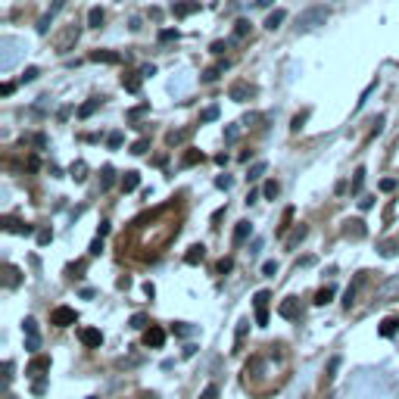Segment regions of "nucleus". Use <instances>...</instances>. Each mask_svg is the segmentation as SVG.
Masks as SVG:
<instances>
[{
	"mask_svg": "<svg viewBox=\"0 0 399 399\" xmlns=\"http://www.w3.org/2000/svg\"><path fill=\"white\" fill-rule=\"evenodd\" d=\"M306 119H309V110L296 113V115H293V122H290V132H300V128L306 125Z\"/></svg>",
	"mask_w": 399,
	"mask_h": 399,
	"instance_id": "obj_35",
	"label": "nucleus"
},
{
	"mask_svg": "<svg viewBox=\"0 0 399 399\" xmlns=\"http://www.w3.org/2000/svg\"><path fill=\"white\" fill-rule=\"evenodd\" d=\"M0 228L13 231V234H34V224H25V222L13 219V215H4V219H0Z\"/></svg>",
	"mask_w": 399,
	"mask_h": 399,
	"instance_id": "obj_7",
	"label": "nucleus"
},
{
	"mask_svg": "<svg viewBox=\"0 0 399 399\" xmlns=\"http://www.w3.org/2000/svg\"><path fill=\"white\" fill-rule=\"evenodd\" d=\"M137 72H141L144 78H153V75H156V66H153V63H144V66L137 69Z\"/></svg>",
	"mask_w": 399,
	"mask_h": 399,
	"instance_id": "obj_53",
	"label": "nucleus"
},
{
	"mask_svg": "<svg viewBox=\"0 0 399 399\" xmlns=\"http://www.w3.org/2000/svg\"><path fill=\"white\" fill-rule=\"evenodd\" d=\"M290 219H293V209H290V206H287V209H284V222H281V224H278V234H284V231L290 228Z\"/></svg>",
	"mask_w": 399,
	"mask_h": 399,
	"instance_id": "obj_49",
	"label": "nucleus"
},
{
	"mask_svg": "<svg viewBox=\"0 0 399 399\" xmlns=\"http://www.w3.org/2000/svg\"><path fill=\"white\" fill-rule=\"evenodd\" d=\"M69 175H72V178H75V181H78V184H82V181H84V178H88V165H84V163H82V159H78V163H72V169H69Z\"/></svg>",
	"mask_w": 399,
	"mask_h": 399,
	"instance_id": "obj_28",
	"label": "nucleus"
},
{
	"mask_svg": "<svg viewBox=\"0 0 399 399\" xmlns=\"http://www.w3.org/2000/svg\"><path fill=\"white\" fill-rule=\"evenodd\" d=\"M19 281H23V272H19L16 265H4V284L6 287H19Z\"/></svg>",
	"mask_w": 399,
	"mask_h": 399,
	"instance_id": "obj_19",
	"label": "nucleus"
},
{
	"mask_svg": "<svg viewBox=\"0 0 399 399\" xmlns=\"http://www.w3.org/2000/svg\"><path fill=\"white\" fill-rule=\"evenodd\" d=\"M13 91H16V84H13V82H6V84H4V88H0V94H4V97H10V94H13Z\"/></svg>",
	"mask_w": 399,
	"mask_h": 399,
	"instance_id": "obj_61",
	"label": "nucleus"
},
{
	"mask_svg": "<svg viewBox=\"0 0 399 399\" xmlns=\"http://www.w3.org/2000/svg\"><path fill=\"white\" fill-rule=\"evenodd\" d=\"M200 399H219V387H215V384H209V387L200 393Z\"/></svg>",
	"mask_w": 399,
	"mask_h": 399,
	"instance_id": "obj_51",
	"label": "nucleus"
},
{
	"mask_svg": "<svg viewBox=\"0 0 399 399\" xmlns=\"http://www.w3.org/2000/svg\"><path fill=\"white\" fill-rule=\"evenodd\" d=\"M23 328H25V334H28V350L34 353V350L41 346V337H38V322H34V318H25Z\"/></svg>",
	"mask_w": 399,
	"mask_h": 399,
	"instance_id": "obj_12",
	"label": "nucleus"
},
{
	"mask_svg": "<svg viewBox=\"0 0 399 399\" xmlns=\"http://www.w3.org/2000/svg\"><path fill=\"white\" fill-rule=\"evenodd\" d=\"M306 234H309V228H306V224H296V228H293V234L287 237V246H290V250H293V246L300 243V241H306Z\"/></svg>",
	"mask_w": 399,
	"mask_h": 399,
	"instance_id": "obj_26",
	"label": "nucleus"
},
{
	"mask_svg": "<svg viewBox=\"0 0 399 399\" xmlns=\"http://www.w3.org/2000/svg\"><path fill=\"white\" fill-rule=\"evenodd\" d=\"M228 97L234 100V103H246V100L256 97V88L246 84V82H234V84H231V91H228Z\"/></svg>",
	"mask_w": 399,
	"mask_h": 399,
	"instance_id": "obj_5",
	"label": "nucleus"
},
{
	"mask_svg": "<svg viewBox=\"0 0 399 399\" xmlns=\"http://www.w3.org/2000/svg\"><path fill=\"white\" fill-rule=\"evenodd\" d=\"M265 169H268L265 163H256V165H253V169H250V175H246V181H259V178L265 175Z\"/></svg>",
	"mask_w": 399,
	"mask_h": 399,
	"instance_id": "obj_39",
	"label": "nucleus"
},
{
	"mask_svg": "<svg viewBox=\"0 0 399 399\" xmlns=\"http://www.w3.org/2000/svg\"><path fill=\"white\" fill-rule=\"evenodd\" d=\"M50 241H53V231H50V228H41V231H38V243L47 246Z\"/></svg>",
	"mask_w": 399,
	"mask_h": 399,
	"instance_id": "obj_50",
	"label": "nucleus"
},
{
	"mask_svg": "<svg viewBox=\"0 0 399 399\" xmlns=\"http://www.w3.org/2000/svg\"><path fill=\"white\" fill-rule=\"evenodd\" d=\"M84 268H88V262H84V259H82V262H75V265H69V268H66V272H69V278H84Z\"/></svg>",
	"mask_w": 399,
	"mask_h": 399,
	"instance_id": "obj_38",
	"label": "nucleus"
},
{
	"mask_svg": "<svg viewBox=\"0 0 399 399\" xmlns=\"http://www.w3.org/2000/svg\"><path fill=\"white\" fill-rule=\"evenodd\" d=\"M147 150H150V141H147V137H141V141L132 144V153H134V156H144Z\"/></svg>",
	"mask_w": 399,
	"mask_h": 399,
	"instance_id": "obj_37",
	"label": "nucleus"
},
{
	"mask_svg": "<svg viewBox=\"0 0 399 399\" xmlns=\"http://www.w3.org/2000/svg\"><path fill=\"white\" fill-rule=\"evenodd\" d=\"M278 315L281 318H296L300 315V300H296V296H287V300L278 306Z\"/></svg>",
	"mask_w": 399,
	"mask_h": 399,
	"instance_id": "obj_13",
	"label": "nucleus"
},
{
	"mask_svg": "<svg viewBox=\"0 0 399 399\" xmlns=\"http://www.w3.org/2000/svg\"><path fill=\"white\" fill-rule=\"evenodd\" d=\"M374 206V200L372 197H365V200H359V209H372Z\"/></svg>",
	"mask_w": 399,
	"mask_h": 399,
	"instance_id": "obj_63",
	"label": "nucleus"
},
{
	"mask_svg": "<svg viewBox=\"0 0 399 399\" xmlns=\"http://www.w3.org/2000/svg\"><path fill=\"white\" fill-rule=\"evenodd\" d=\"M163 343H165V331L156 328V324H150V328L144 331V346H153V350H159Z\"/></svg>",
	"mask_w": 399,
	"mask_h": 399,
	"instance_id": "obj_10",
	"label": "nucleus"
},
{
	"mask_svg": "<svg viewBox=\"0 0 399 399\" xmlns=\"http://www.w3.org/2000/svg\"><path fill=\"white\" fill-rule=\"evenodd\" d=\"M203 259H206V246H203V243H194L191 250L184 253V262H187V265H200Z\"/></svg>",
	"mask_w": 399,
	"mask_h": 399,
	"instance_id": "obj_17",
	"label": "nucleus"
},
{
	"mask_svg": "<svg viewBox=\"0 0 399 399\" xmlns=\"http://www.w3.org/2000/svg\"><path fill=\"white\" fill-rule=\"evenodd\" d=\"M337 365H340V359H331V365H328V374H324V381H334V372H337Z\"/></svg>",
	"mask_w": 399,
	"mask_h": 399,
	"instance_id": "obj_56",
	"label": "nucleus"
},
{
	"mask_svg": "<svg viewBox=\"0 0 399 399\" xmlns=\"http://www.w3.org/2000/svg\"><path fill=\"white\" fill-rule=\"evenodd\" d=\"M231 66V63L228 60H224V63H219V66H209V69H203V82H206V84H213V82H219V75H222V72L224 69H228Z\"/></svg>",
	"mask_w": 399,
	"mask_h": 399,
	"instance_id": "obj_18",
	"label": "nucleus"
},
{
	"mask_svg": "<svg viewBox=\"0 0 399 399\" xmlns=\"http://www.w3.org/2000/svg\"><path fill=\"white\" fill-rule=\"evenodd\" d=\"M231 184H234V181H231L228 175H219V178H215V187H222V191H228Z\"/></svg>",
	"mask_w": 399,
	"mask_h": 399,
	"instance_id": "obj_55",
	"label": "nucleus"
},
{
	"mask_svg": "<svg viewBox=\"0 0 399 399\" xmlns=\"http://www.w3.org/2000/svg\"><path fill=\"white\" fill-rule=\"evenodd\" d=\"M331 300H334V287H322V290L315 293V300H312V303H315V306H328Z\"/></svg>",
	"mask_w": 399,
	"mask_h": 399,
	"instance_id": "obj_30",
	"label": "nucleus"
},
{
	"mask_svg": "<svg viewBox=\"0 0 399 399\" xmlns=\"http://www.w3.org/2000/svg\"><path fill=\"white\" fill-rule=\"evenodd\" d=\"M287 19V13L284 10H274V13H268V19H265V28L268 32H274V28H281V23Z\"/></svg>",
	"mask_w": 399,
	"mask_h": 399,
	"instance_id": "obj_25",
	"label": "nucleus"
},
{
	"mask_svg": "<svg viewBox=\"0 0 399 399\" xmlns=\"http://www.w3.org/2000/svg\"><path fill=\"white\" fill-rule=\"evenodd\" d=\"M78 340H82L88 350H100V346H103V334H100L97 328H82L78 331Z\"/></svg>",
	"mask_w": 399,
	"mask_h": 399,
	"instance_id": "obj_9",
	"label": "nucleus"
},
{
	"mask_svg": "<svg viewBox=\"0 0 399 399\" xmlns=\"http://www.w3.org/2000/svg\"><path fill=\"white\" fill-rule=\"evenodd\" d=\"M362 184H365V169L359 165V169L353 172V194H359V191H362Z\"/></svg>",
	"mask_w": 399,
	"mask_h": 399,
	"instance_id": "obj_34",
	"label": "nucleus"
},
{
	"mask_svg": "<svg viewBox=\"0 0 399 399\" xmlns=\"http://www.w3.org/2000/svg\"><path fill=\"white\" fill-rule=\"evenodd\" d=\"M365 234H368V228H365V222L362 219H346L343 222V237L346 241H362Z\"/></svg>",
	"mask_w": 399,
	"mask_h": 399,
	"instance_id": "obj_6",
	"label": "nucleus"
},
{
	"mask_svg": "<svg viewBox=\"0 0 399 399\" xmlns=\"http://www.w3.org/2000/svg\"><path fill=\"white\" fill-rule=\"evenodd\" d=\"M278 194H281V184H278V181H265V184H262V197H265V200H274Z\"/></svg>",
	"mask_w": 399,
	"mask_h": 399,
	"instance_id": "obj_31",
	"label": "nucleus"
},
{
	"mask_svg": "<svg viewBox=\"0 0 399 399\" xmlns=\"http://www.w3.org/2000/svg\"><path fill=\"white\" fill-rule=\"evenodd\" d=\"M231 268H234V259H231V256H224V259H219V265H215V272H219V274H228Z\"/></svg>",
	"mask_w": 399,
	"mask_h": 399,
	"instance_id": "obj_43",
	"label": "nucleus"
},
{
	"mask_svg": "<svg viewBox=\"0 0 399 399\" xmlns=\"http://www.w3.org/2000/svg\"><path fill=\"white\" fill-rule=\"evenodd\" d=\"M191 134H194V125H187V128H175V132L165 134V144H169V147H178V144H184Z\"/></svg>",
	"mask_w": 399,
	"mask_h": 399,
	"instance_id": "obj_14",
	"label": "nucleus"
},
{
	"mask_svg": "<svg viewBox=\"0 0 399 399\" xmlns=\"http://www.w3.org/2000/svg\"><path fill=\"white\" fill-rule=\"evenodd\" d=\"M374 88H377V78H374V82H372V84H368V88H365V91H362V97H359V100H355V110H362V106H365V100H368V97H372V94H374Z\"/></svg>",
	"mask_w": 399,
	"mask_h": 399,
	"instance_id": "obj_36",
	"label": "nucleus"
},
{
	"mask_svg": "<svg viewBox=\"0 0 399 399\" xmlns=\"http://www.w3.org/2000/svg\"><path fill=\"white\" fill-rule=\"evenodd\" d=\"M141 82H144L141 72H125V75H122V88H125L128 94H137V91H141Z\"/></svg>",
	"mask_w": 399,
	"mask_h": 399,
	"instance_id": "obj_15",
	"label": "nucleus"
},
{
	"mask_svg": "<svg viewBox=\"0 0 399 399\" xmlns=\"http://www.w3.org/2000/svg\"><path fill=\"white\" fill-rule=\"evenodd\" d=\"M381 191H384V194L396 191V178H384V181H381Z\"/></svg>",
	"mask_w": 399,
	"mask_h": 399,
	"instance_id": "obj_54",
	"label": "nucleus"
},
{
	"mask_svg": "<svg viewBox=\"0 0 399 399\" xmlns=\"http://www.w3.org/2000/svg\"><path fill=\"white\" fill-rule=\"evenodd\" d=\"M274 0H256V6H272Z\"/></svg>",
	"mask_w": 399,
	"mask_h": 399,
	"instance_id": "obj_64",
	"label": "nucleus"
},
{
	"mask_svg": "<svg viewBox=\"0 0 399 399\" xmlns=\"http://www.w3.org/2000/svg\"><path fill=\"white\" fill-rule=\"evenodd\" d=\"M246 34H250V19H237V23H234V38H231V41L237 44V41H243Z\"/></svg>",
	"mask_w": 399,
	"mask_h": 399,
	"instance_id": "obj_27",
	"label": "nucleus"
},
{
	"mask_svg": "<svg viewBox=\"0 0 399 399\" xmlns=\"http://www.w3.org/2000/svg\"><path fill=\"white\" fill-rule=\"evenodd\" d=\"M110 222H100V228H97V237H106V234H110Z\"/></svg>",
	"mask_w": 399,
	"mask_h": 399,
	"instance_id": "obj_59",
	"label": "nucleus"
},
{
	"mask_svg": "<svg viewBox=\"0 0 399 399\" xmlns=\"http://www.w3.org/2000/svg\"><path fill=\"white\" fill-rule=\"evenodd\" d=\"M113 184H115V169L113 165H103L100 169V191H110Z\"/></svg>",
	"mask_w": 399,
	"mask_h": 399,
	"instance_id": "obj_20",
	"label": "nucleus"
},
{
	"mask_svg": "<svg viewBox=\"0 0 399 399\" xmlns=\"http://www.w3.org/2000/svg\"><path fill=\"white\" fill-rule=\"evenodd\" d=\"M197 10H200V0H175V4H172V16H175V19L194 16Z\"/></svg>",
	"mask_w": 399,
	"mask_h": 399,
	"instance_id": "obj_8",
	"label": "nucleus"
},
{
	"mask_svg": "<svg viewBox=\"0 0 399 399\" xmlns=\"http://www.w3.org/2000/svg\"><path fill=\"white\" fill-rule=\"evenodd\" d=\"M197 163H203V153H200V150H187V153L181 156V165H184V169H191V165H197Z\"/></svg>",
	"mask_w": 399,
	"mask_h": 399,
	"instance_id": "obj_29",
	"label": "nucleus"
},
{
	"mask_svg": "<svg viewBox=\"0 0 399 399\" xmlns=\"http://www.w3.org/2000/svg\"><path fill=\"white\" fill-rule=\"evenodd\" d=\"M262 274H265V278H274V274H278V262H274V259H268V262L262 265Z\"/></svg>",
	"mask_w": 399,
	"mask_h": 399,
	"instance_id": "obj_48",
	"label": "nucleus"
},
{
	"mask_svg": "<svg viewBox=\"0 0 399 399\" xmlns=\"http://www.w3.org/2000/svg\"><path fill=\"white\" fill-rule=\"evenodd\" d=\"M63 6H66V0H53V6H50V13H60Z\"/></svg>",
	"mask_w": 399,
	"mask_h": 399,
	"instance_id": "obj_62",
	"label": "nucleus"
},
{
	"mask_svg": "<svg viewBox=\"0 0 399 399\" xmlns=\"http://www.w3.org/2000/svg\"><path fill=\"white\" fill-rule=\"evenodd\" d=\"M381 256H396V243H381Z\"/></svg>",
	"mask_w": 399,
	"mask_h": 399,
	"instance_id": "obj_57",
	"label": "nucleus"
},
{
	"mask_svg": "<svg viewBox=\"0 0 399 399\" xmlns=\"http://www.w3.org/2000/svg\"><path fill=\"white\" fill-rule=\"evenodd\" d=\"M50 368V359L47 355H34L32 362H28V368H25V374H32V377H38L41 372H47Z\"/></svg>",
	"mask_w": 399,
	"mask_h": 399,
	"instance_id": "obj_16",
	"label": "nucleus"
},
{
	"mask_svg": "<svg viewBox=\"0 0 399 399\" xmlns=\"http://www.w3.org/2000/svg\"><path fill=\"white\" fill-rule=\"evenodd\" d=\"M137 184H141V175H137V172H125V175H122V191L125 194L137 191Z\"/></svg>",
	"mask_w": 399,
	"mask_h": 399,
	"instance_id": "obj_22",
	"label": "nucleus"
},
{
	"mask_svg": "<svg viewBox=\"0 0 399 399\" xmlns=\"http://www.w3.org/2000/svg\"><path fill=\"white\" fill-rule=\"evenodd\" d=\"M396 331H399V318H387V322L381 324V334H384V337H393Z\"/></svg>",
	"mask_w": 399,
	"mask_h": 399,
	"instance_id": "obj_33",
	"label": "nucleus"
},
{
	"mask_svg": "<svg viewBox=\"0 0 399 399\" xmlns=\"http://www.w3.org/2000/svg\"><path fill=\"white\" fill-rule=\"evenodd\" d=\"M78 34H82V25H66L60 34L53 38V47H56V53H69L72 47H75V41H78Z\"/></svg>",
	"mask_w": 399,
	"mask_h": 399,
	"instance_id": "obj_2",
	"label": "nucleus"
},
{
	"mask_svg": "<svg viewBox=\"0 0 399 399\" xmlns=\"http://www.w3.org/2000/svg\"><path fill=\"white\" fill-rule=\"evenodd\" d=\"M250 234H253V224L250 222H237V228H234V246H241Z\"/></svg>",
	"mask_w": 399,
	"mask_h": 399,
	"instance_id": "obj_21",
	"label": "nucleus"
},
{
	"mask_svg": "<svg viewBox=\"0 0 399 399\" xmlns=\"http://www.w3.org/2000/svg\"><path fill=\"white\" fill-rule=\"evenodd\" d=\"M215 119H219V106H206L200 113V122H215Z\"/></svg>",
	"mask_w": 399,
	"mask_h": 399,
	"instance_id": "obj_41",
	"label": "nucleus"
},
{
	"mask_svg": "<svg viewBox=\"0 0 399 399\" xmlns=\"http://www.w3.org/2000/svg\"><path fill=\"white\" fill-rule=\"evenodd\" d=\"M132 328H134V331H144V328H147V315H141V312H137V315H132Z\"/></svg>",
	"mask_w": 399,
	"mask_h": 399,
	"instance_id": "obj_46",
	"label": "nucleus"
},
{
	"mask_svg": "<svg viewBox=\"0 0 399 399\" xmlns=\"http://www.w3.org/2000/svg\"><path fill=\"white\" fill-rule=\"evenodd\" d=\"M97 110H100V97H94V100H88V103L78 106V119H91Z\"/></svg>",
	"mask_w": 399,
	"mask_h": 399,
	"instance_id": "obj_23",
	"label": "nucleus"
},
{
	"mask_svg": "<svg viewBox=\"0 0 399 399\" xmlns=\"http://www.w3.org/2000/svg\"><path fill=\"white\" fill-rule=\"evenodd\" d=\"M75 322H78V312L69 306H56L50 312V324H53V328H69V324H75Z\"/></svg>",
	"mask_w": 399,
	"mask_h": 399,
	"instance_id": "obj_3",
	"label": "nucleus"
},
{
	"mask_svg": "<svg viewBox=\"0 0 399 399\" xmlns=\"http://www.w3.org/2000/svg\"><path fill=\"white\" fill-rule=\"evenodd\" d=\"M50 23H53V13L41 16V19H38V34H47V32H50Z\"/></svg>",
	"mask_w": 399,
	"mask_h": 399,
	"instance_id": "obj_44",
	"label": "nucleus"
},
{
	"mask_svg": "<svg viewBox=\"0 0 399 399\" xmlns=\"http://www.w3.org/2000/svg\"><path fill=\"white\" fill-rule=\"evenodd\" d=\"M328 23V6H309L306 13H300V19H296V32H312V28L324 25Z\"/></svg>",
	"mask_w": 399,
	"mask_h": 399,
	"instance_id": "obj_1",
	"label": "nucleus"
},
{
	"mask_svg": "<svg viewBox=\"0 0 399 399\" xmlns=\"http://www.w3.org/2000/svg\"><path fill=\"white\" fill-rule=\"evenodd\" d=\"M237 134H241V125H228V128H224V141H237Z\"/></svg>",
	"mask_w": 399,
	"mask_h": 399,
	"instance_id": "obj_52",
	"label": "nucleus"
},
{
	"mask_svg": "<svg viewBox=\"0 0 399 399\" xmlns=\"http://www.w3.org/2000/svg\"><path fill=\"white\" fill-rule=\"evenodd\" d=\"M38 75H41V69H34V66H28V69L23 72V78H19V82H23V84H25V82H34V78H38Z\"/></svg>",
	"mask_w": 399,
	"mask_h": 399,
	"instance_id": "obj_47",
	"label": "nucleus"
},
{
	"mask_svg": "<svg viewBox=\"0 0 399 399\" xmlns=\"http://www.w3.org/2000/svg\"><path fill=\"white\" fill-rule=\"evenodd\" d=\"M88 253H91V256H100V253H103V237H94L91 246H88Z\"/></svg>",
	"mask_w": 399,
	"mask_h": 399,
	"instance_id": "obj_45",
	"label": "nucleus"
},
{
	"mask_svg": "<svg viewBox=\"0 0 399 399\" xmlns=\"http://www.w3.org/2000/svg\"><path fill=\"white\" fill-rule=\"evenodd\" d=\"M246 328H250V322H241V324H237V343H241V340L246 337Z\"/></svg>",
	"mask_w": 399,
	"mask_h": 399,
	"instance_id": "obj_58",
	"label": "nucleus"
},
{
	"mask_svg": "<svg viewBox=\"0 0 399 399\" xmlns=\"http://www.w3.org/2000/svg\"><path fill=\"white\" fill-rule=\"evenodd\" d=\"M178 38H181L178 28H163V32H159V44H172V41H178Z\"/></svg>",
	"mask_w": 399,
	"mask_h": 399,
	"instance_id": "obj_32",
	"label": "nucleus"
},
{
	"mask_svg": "<svg viewBox=\"0 0 399 399\" xmlns=\"http://www.w3.org/2000/svg\"><path fill=\"white\" fill-rule=\"evenodd\" d=\"M268 300H272V293L268 290H259L256 296H253V306H256V324H268Z\"/></svg>",
	"mask_w": 399,
	"mask_h": 399,
	"instance_id": "obj_4",
	"label": "nucleus"
},
{
	"mask_svg": "<svg viewBox=\"0 0 399 399\" xmlns=\"http://www.w3.org/2000/svg\"><path fill=\"white\" fill-rule=\"evenodd\" d=\"M103 19H106V13L100 10V6H91L88 10V25L91 28H103Z\"/></svg>",
	"mask_w": 399,
	"mask_h": 399,
	"instance_id": "obj_24",
	"label": "nucleus"
},
{
	"mask_svg": "<svg viewBox=\"0 0 399 399\" xmlns=\"http://www.w3.org/2000/svg\"><path fill=\"white\" fill-rule=\"evenodd\" d=\"M122 141H125V137H122V132H113L110 137H106V147H110V150H119Z\"/></svg>",
	"mask_w": 399,
	"mask_h": 399,
	"instance_id": "obj_42",
	"label": "nucleus"
},
{
	"mask_svg": "<svg viewBox=\"0 0 399 399\" xmlns=\"http://www.w3.org/2000/svg\"><path fill=\"white\" fill-rule=\"evenodd\" d=\"M209 50H213V53H224V50H228V44H224V41H215V44L209 47Z\"/></svg>",
	"mask_w": 399,
	"mask_h": 399,
	"instance_id": "obj_60",
	"label": "nucleus"
},
{
	"mask_svg": "<svg viewBox=\"0 0 399 399\" xmlns=\"http://www.w3.org/2000/svg\"><path fill=\"white\" fill-rule=\"evenodd\" d=\"M147 110H150V103H141V106H134V110H128L125 119H128V122H137V119H141V115L147 113Z\"/></svg>",
	"mask_w": 399,
	"mask_h": 399,
	"instance_id": "obj_40",
	"label": "nucleus"
},
{
	"mask_svg": "<svg viewBox=\"0 0 399 399\" xmlns=\"http://www.w3.org/2000/svg\"><path fill=\"white\" fill-rule=\"evenodd\" d=\"M88 60H91V63H110V66H119V63H122V53H115V50H91Z\"/></svg>",
	"mask_w": 399,
	"mask_h": 399,
	"instance_id": "obj_11",
	"label": "nucleus"
}]
</instances>
